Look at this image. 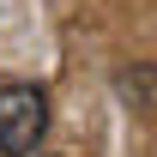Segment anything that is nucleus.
I'll return each instance as SVG.
<instances>
[{"label":"nucleus","mask_w":157,"mask_h":157,"mask_svg":"<svg viewBox=\"0 0 157 157\" xmlns=\"http://www.w3.org/2000/svg\"><path fill=\"white\" fill-rule=\"evenodd\" d=\"M48 133V91L0 85V157H30Z\"/></svg>","instance_id":"f257e3e1"}]
</instances>
